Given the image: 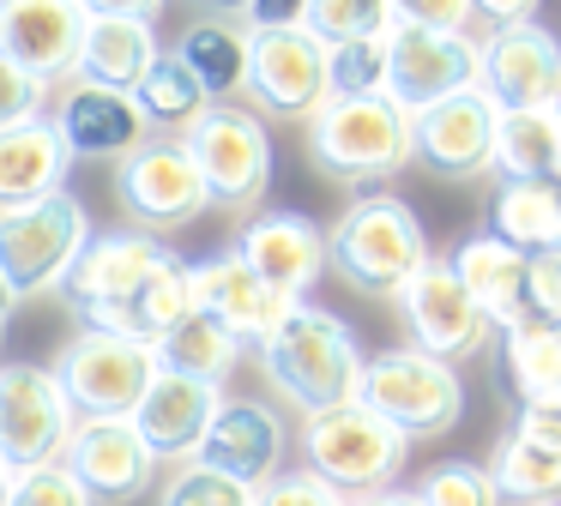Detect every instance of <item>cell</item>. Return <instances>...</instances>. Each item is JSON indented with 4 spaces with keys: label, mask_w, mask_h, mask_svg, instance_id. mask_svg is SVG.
Masks as SVG:
<instances>
[{
    "label": "cell",
    "mask_w": 561,
    "mask_h": 506,
    "mask_svg": "<svg viewBox=\"0 0 561 506\" xmlns=\"http://www.w3.org/2000/svg\"><path fill=\"white\" fill-rule=\"evenodd\" d=\"M260 368L302 416H320V410H339L356 398L363 349H356V332L332 308L296 301L290 320L260 344Z\"/></svg>",
    "instance_id": "1"
},
{
    "label": "cell",
    "mask_w": 561,
    "mask_h": 506,
    "mask_svg": "<svg viewBox=\"0 0 561 506\" xmlns=\"http://www.w3.org/2000/svg\"><path fill=\"white\" fill-rule=\"evenodd\" d=\"M435 260L428 253V235L416 223V211L392 193H375V199H356L339 223L327 229V265L363 296H399L423 265Z\"/></svg>",
    "instance_id": "2"
},
{
    "label": "cell",
    "mask_w": 561,
    "mask_h": 506,
    "mask_svg": "<svg viewBox=\"0 0 561 506\" xmlns=\"http://www.w3.org/2000/svg\"><path fill=\"white\" fill-rule=\"evenodd\" d=\"M308 157L332 181H387L411 163V115L392 96H327L308 120Z\"/></svg>",
    "instance_id": "3"
},
{
    "label": "cell",
    "mask_w": 561,
    "mask_h": 506,
    "mask_svg": "<svg viewBox=\"0 0 561 506\" xmlns=\"http://www.w3.org/2000/svg\"><path fill=\"white\" fill-rule=\"evenodd\" d=\"M356 404H368L380 422H392L404 440H428V434H447L465 416V386L453 373V361L411 344V349H380V356L363 361Z\"/></svg>",
    "instance_id": "4"
},
{
    "label": "cell",
    "mask_w": 561,
    "mask_h": 506,
    "mask_svg": "<svg viewBox=\"0 0 561 506\" xmlns=\"http://www.w3.org/2000/svg\"><path fill=\"white\" fill-rule=\"evenodd\" d=\"M248 96L284 120H314L327 103V48L296 24V7H248Z\"/></svg>",
    "instance_id": "5"
},
{
    "label": "cell",
    "mask_w": 561,
    "mask_h": 506,
    "mask_svg": "<svg viewBox=\"0 0 561 506\" xmlns=\"http://www.w3.org/2000/svg\"><path fill=\"white\" fill-rule=\"evenodd\" d=\"M91 229V211L73 193H49L37 205H19V211H0V284L19 296H43V289H61L73 277Z\"/></svg>",
    "instance_id": "6"
},
{
    "label": "cell",
    "mask_w": 561,
    "mask_h": 506,
    "mask_svg": "<svg viewBox=\"0 0 561 506\" xmlns=\"http://www.w3.org/2000/svg\"><path fill=\"white\" fill-rule=\"evenodd\" d=\"M404 440L392 422H380L368 404H339V410H320V416H302V458L320 482H332L339 494L363 488V494H380L392 488V476L404 470Z\"/></svg>",
    "instance_id": "7"
},
{
    "label": "cell",
    "mask_w": 561,
    "mask_h": 506,
    "mask_svg": "<svg viewBox=\"0 0 561 506\" xmlns=\"http://www.w3.org/2000/svg\"><path fill=\"white\" fill-rule=\"evenodd\" d=\"M55 373H61V392L79 410V422H127L158 380V349L115 332H79L61 349Z\"/></svg>",
    "instance_id": "8"
},
{
    "label": "cell",
    "mask_w": 561,
    "mask_h": 506,
    "mask_svg": "<svg viewBox=\"0 0 561 506\" xmlns=\"http://www.w3.org/2000/svg\"><path fill=\"white\" fill-rule=\"evenodd\" d=\"M79 410L67 404L61 373L43 361H7L0 368V458L13 470L61 464Z\"/></svg>",
    "instance_id": "9"
},
{
    "label": "cell",
    "mask_w": 561,
    "mask_h": 506,
    "mask_svg": "<svg viewBox=\"0 0 561 506\" xmlns=\"http://www.w3.org/2000/svg\"><path fill=\"white\" fill-rule=\"evenodd\" d=\"M211 205H248L272 187V139L266 120L242 103H211L194 127L182 133Z\"/></svg>",
    "instance_id": "10"
},
{
    "label": "cell",
    "mask_w": 561,
    "mask_h": 506,
    "mask_svg": "<svg viewBox=\"0 0 561 506\" xmlns=\"http://www.w3.org/2000/svg\"><path fill=\"white\" fill-rule=\"evenodd\" d=\"M163 241L146 235V229H103V235L85 241L73 277H67V308L79 313L85 332H115L122 337V313L134 301V289L151 277V265L163 260Z\"/></svg>",
    "instance_id": "11"
},
{
    "label": "cell",
    "mask_w": 561,
    "mask_h": 506,
    "mask_svg": "<svg viewBox=\"0 0 561 506\" xmlns=\"http://www.w3.org/2000/svg\"><path fill=\"white\" fill-rule=\"evenodd\" d=\"M477 91L495 103V115L561 108V43L537 19L477 36Z\"/></svg>",
    "instance_id": "12"
},
{
    "label": "cell",
    "mask_w": 561,
    "mask_h": 506,
    "mask_svg": "<svg viewBox=\"0 0 561 506\" xmlns=\"http://www.w3.org/2000/svg\"><path fill=\"white\" fill-rule=\"evenodd\" d=\"M459 91H477V36H440L423 24L399 19L387 36V96L404 115L447 103Z\"/></svg>",
    "instance_id": "13"
},
{
    "label": "cell",
    "mask_w": 561,
    "mask_h": 506,
    "mask_svg": "<svg viewBox=\"0 0 561 506\" xmlns=\"http://www.w3.org/2000/svg\"><path fill=\"white\" fill-rule=\"evenodd\" d=\"M115 199L127 205L134 223L151 229H182L194 223L199 211L211 205L206 181H199L194 157H187L182 139H146L139 151H127L115 163Z\"/></svg>",
    "instance_id": "14"
},
{
    "label": "cell",
    "mask_w": 561,
    "mask_h": 506,
    "mask_svg": "<svg viewBox=\"0 0 561 506\" xmlns=\"http://www.w3.org/2000/svg\"><path fill=\"white\" fill-rule=\"evenodd\" d=\"M411 157L440 181H477L495 169V103L483 91H459L411 115Z\"/></svg>",
    "instance_id": "15"
},
{
    "label": "cell",
    "mask_w": 561,
    "mask_h": 506,
    "mask_svg": "<svg viewBox=\"0 0 561 506\" xmlns=\"http://www.w3.org/2000/svg\"><path fill=\"white\" fill-rule=\"evenodd\" d=\"M158 55L163 48H158V19H151V7H85V36H79L73 84L134 96L139 79L158 67Z\"/></svg>",
    "instance_id": "16"
},
{
    "label": "cell",
    "mask_w": 561,
    "mask_h": 506,
    "mask_svg": "<svg viewBox=\"0 0 561 506\" xmlns=\"http://www.w3.org/2000/svg\"><path fill=\"white\" fill-rule=\"evenodd\" d=\"M284 446H290V428H284V416L272 404H260V398H224L194 464H206V470H218V476L260 494L278 476Z\"/></svg>",
    "instance_id": "17"
},
{
    "label": "cell",
    "mask_w": 561,
    "mask_h": 506,
    "mask_svg": "<svg viewBox=\"0 0 561 506\" xmlns=\"http://www.w3.org/2000/svg\"><path fill=\"white\" fill-rule=\"evenodd\" d=\"M399 313H404V325H411L416 349H428V356H440V361L477 356V349L489 344V332H495V325L477 313V301L465 296V284L453 277L447 260H428L423 272L399 289Z\"/></svg>",
    "instance_id": "18"
},
{
    "label": "cell",
    "mask_w": 561,
    "mask_h": 506,
    "mask_svg": "<svg viewBox=\"0 0 561 506\" xmlns=\"http://www.w3.org/2000/svg\"><path fill=\"white\" fill-rule=\"evenodd\" d=\"M194 301H199V313H211V320L236 337V344H254V349L296 313V301L278 296L260 272H248V260L236 248L194 265Z\"/></svg>",
    "instance_id": "19"
},
{
    "label": "cell",
    "mask_w": 561,
    "mask_h": 506,
    "mask_svg": "<svg viewBox=\"0 0 561 506\" xmlns=\"http://www.w3.org/2000/svg\"><path fill=\"white\" fill-rule=\"evenodd\" d=\"M236 253H242L248 272H260L278 296L302 301L308 289L320 284V272H327V229L302 211L272 205V211L248 217V229L236 235Z\"/></svg>",
    "instance_id": "20"
},
{
    "label": "cell",
    "mask_w": 561,
    "mask_h": 506,
    "mask_svg": "<svg viewBox=\"0 0 561 506\" xmlns=\"http://www.w3.org/2000/svg\"><path fill=\"white\" fill-rule=\"evenodd\" d=\"M224 392L218 386H199V380H182V373H163L151 380V392L139 398V410L127 422H134V434L146 440L151 464H194L199 458V440H206L211 416H218Z\"/></svg>",
    "instance_id": "21"
},
{
    "label": "cell",
    "mask_w": 561,
    "mask_h": 506,
    "mask_svg": "<svg viewBox=\"0 0 561 506\" xmlns=\"http://www.w3.org/2000/svg\"><path fill=\"white\" fill-rule=\"evenodd\" d=\"M79 36H85V7L61 0H25V7H0V55L37 84H61L79 67Z\"/></svg>",
    "instance_id": "22"
},
{
    "label": "cell",
    "mask_w": 561,
    "mask_h": 506,
    "mask_svg": "<svg viewBox=\"0 0 561 506\" xmlns=\"http://www.w3.org/2000/svg\"><path fill=\"white\" fill-rule=\"evenodd\" d=\"M61 464L79 476V488L103 506H122L134 494L151 488V452L134 434V422H79L73 440H67Z\"/></svg>",
    "instance_id": "23"
},
{
    "label": "cell",
    "mask_w": 561,
    "mask_h": 506,
    "mask_svg": "<svg viewBox=\"0 0 561 506\" xmlns=\"http://www.w3.org/2000/svg\"><path fill=\"white\" fill-rule=\"evenodd\" d=\"M67 169H73V145L61 139L55 115L0 133V211H19V205L49 199V193H67Z\"/></svg>",
    "instance_id": "24"
},
{
    "label": "cell",
    "mask_w": 561,
    "mask_h": 506,
    "mask_svg": "<svg viewBox=\"0 0 561 506\" xmlns=\"http://www.w3.org/2000/svg\"><path fill=\"white\" fill-rule=\"evenodd\" d=\"M55 127L73 145V157H115L146 145V120H139L134 96L122 91H91V84H67L55 96Z\"/></svg>",
    "instance_id": "25"
},
{
    "label": "cell",
    "mask_w": 561,
    "mask_h": 506,
    "mask_svg": "<svg viewBox=\"0 0 561 506\" xmlns=\"http://www.w3.org/2000/svg\"><path fill=\"white\" fill-rule=\"evenodd\" d=\"M453 277L465 284V296L477 301V313H483L489 325H519V320H531V308H525V253H513L507 241H495L483 229V235H471L459 253H453Z\"/></svg>",
    "instance_id": "26"
},
{
    "label": "cell",
    "mask_w": 561,
    "mask_h": 506,
    "mask_svg": "<svg viewBox=\"0 0 561 506\" xmlns=\"http://www.w3.org/2000/svg\"><path fill=\"white\" fill-rule=\"evenodd\" d=\"M187 79L206 91V103H230L248 91V24L236 19H194L170 48Z\"/></svg>",
    "instance_id": "27"
},
{
    "label": "cell",
    "mask_w": 561,
    "mask_h": 506,
    "mask_svg": "<svg viewBox=\"0 0 561 506\" xmlns=\"http://www.w3.org/2000/svg\"><path fill=\"white\" fill-rule=\"evenodd\" d=\"M489 235L525 260L561 248V181H501L489 205Z\"/></svg>",
    "instance_id": "28"
},
{
    "label": "cell",
    "mask_w": 561,
    "mask_h": 506,
    "mask_svg": "<svg viewBox=\"0 0 561 506\" xmlns=\"http://www.w3.org/2000/svg\"><path fill=\"white\" fill-rule=\"evenodd\" d=\"M501 380L525 404H556L561 398V325L549 320H519L501 332Z\"/></svg>",
    "instance_id": "29"
},
{
    "label": "cell",
    "mask_w": 561,
    "mask_h": 506,
    "mask_svg": "<svg viewBox=\"0 0 561 506\" xmlns=\"http://www.w3.org/2000/svg\"><path fill=\"white\" fill-rule=\"evenodd\" d=\"M187 313H199V301H194V265H187L182 253H163V260L151 265V277L134 289V301H127L122 337H134V344H158V337H170Z\"/></svg>",
    "instance_id": "30"
},
{
    "label": "cell",
    "mask_w": 561,
    "mask_h": 506,
    "mask_svg": "<svg viewBox=\"0 0 561 506\" xmlns=\"http://www.w3.org/2000/svg\"><path fill=\"white\" fill-rule=\"evenodd\" d=\"M561 108H519L495 115V169L501 181H556Z\"/></svg>",
    "instance_id": "31"
},
{
    "label": "cell",
    "mask_w": 561,
    "mask_h": 506,
    "mask_svg": "<svg viewBox=\"0 0 561 506\" xmlns=\"http://www.w3.org/2000/svg\"><path fill=\"white\" fill-rule=\"evenodd\" d=\"M158 368L163 373H182V380H199V386H224L230 368L242 361V344L224 332L211 313H187L170 337H158Z\"/></svg>",
    "instance_id": "32"
},
{
    "label": "cell",
    "mask_w": 561,
    "mask_h": 506,
    "mask_svg": "<svg viewBox=\"0 0 561 506\" xmlns=\"http://www.w3.org/2000/svg\"><path fill=\"white\" fill-rule=\"evenodd\" d=\"M489 482H495V494L513 506H556L561 501V452L507 434V440L495 446V458H489Z\"/></svg>",
    "instance_id": "33"
},
{
    "label": "cell",
    "mask_w": 561,
    "mask_h": 506,
    "mask_svg": "<svg viewBox=\"0 0 561 506\" xmlns=\"http://www.w3.org/2000/svg\"><path fill=\"white\" fill-rule=\"evenodd\" d=\"M134 108H139V120H146V133H151V127L187 133L211 103H206V91L187 79L182 60H175V55H158V67H151L146 79H139V91H134Z\"/></svg>",
    "instance_id": "34"
},
{
    "label": "cell",
    "mask_w": 561,
    "mask_h": 506,
    "mask_svg": "<svg viewBox=\"0 0 561 506\" xmlns=\"http://www.w3.org/2000/svg\"><path fill=\"white\" fill-rule=\"evenodd\" d=\"M296 24H302L320 48L387 43L392 24H399V7H375V0H314V7H296Z\"/></svg>",
    "instance_id": "35"
},
{
    "label": "cell",
    "mask_w": 561,
    "mask_h": 506,
    "mask_svg": "<svg viewBox=\"0 0 561 506\" xmlns=\"http://www.w3.org/2000/svg\"><path fill=\"white\" fill-rule=\"evenodd\" d=\"M416 501L423 506H501V494H495V482H489V464L447 458V464H435L416 482Z\"/></svg>",
    "instance_id": "36"
},
{
    "label": "cell",
    "mask_w": 561,
    "mask_h": 506,
    "mask_svg": "<svg viewBox=\"0 0 561 506\" xmlns=\"http://www.w3.org/2000/svg\"><path fill=\"white\" fill-rule=\"evenodd\" d=\"M327 96H387V43L327 48Z\"/></svg>",
    "instance_id": "37"
},
{
    "label": "cell",
    "mask_w": 561,
    "mask_h": 506,
    "mask_svg": "<svg viewBox=\"0 0 561 506\" xmlns=\"http://www.w3.org/2000/svg\"><path fill=\"white\" fill-rule=\"evenodd\" d=\"M158 506H254V488H242V482L218 476L206 464H182V470H170Z\"/></svg>",
    "instance_id": "38"
},
{
    "label": "cell",
    "mask_w": 561,
    "mask_h": 506,
    "mask_svg": "<svg viewBox=\"0 0 561 506\" xmlns=\"http://www.w3.org/2000/svg\"><path fill=\"white\" fill-rule=\"evenodd\" d=\"M7 506H98V501L79 488V476L67 464H37V470H19L13 476Z\"/></svg>",
    "instance_id": "39"
},
{
    "label": "cell",
    "mask_w": 561,
    "mask_h": 506,
    "mask_svg": "<svg viewBox=\"0 0 561 506\" xmlns=\"http://www.w3.org/2000/svg\"><path fill=\"white\" fill-rule=\"evenodd\" d=\"M43 115H49V84H37L31 72H19L13 60L0 55V133L43 120Z\"/></svg>",
    "instance_id": "40"
},
{
    "label": "cell",
    "mask_w": 561,
    "mask_h": 506,
    "mask_svg": "<svg viewBox=\"0 0 561 506\" xmlns=\"http://www.w3.org/2000/svg\"><path fill=\"white\" fill-rule=\"evenodd\" d=\"M254 506H351V494H339L332 482H320L314 470H278L266 488L254 494Z\"/></svg>",
    "instance_id": "41"
},
{
    "label": "cell",
    "mask_w": 561,
    "mask_h": 506,
    "mask_svg": "<svg viewBox=\"0 0 561 506\" xmlns=\"http://www.w3.org/2000/svg\"><path fill=\"white\" fill-rule=\"evenodd\" d=\"M525 308H531L537 320L561 325V248L537 253V260L525 265Z\"/></svg>",
    "instance_id": "42"
},
{
    "label": "cell",
    "mask_w": 561,
    "mask_h": 506,
    "mask_svg": "<svg viewBox=\"0 0 561 506\" xmlns=\"http://www.w3.org/2000/svg\"><path fill=\"white\" fill-rule=\"evenodd\" d=\"M471 12L477 7H459V0H416V7H399V19L423 24V31H440V36H465L471 31Z\"/></svg>",
    "instance_id": "43"
},
{
    "label": "cell",
    "mask_w": 561,
    "mask_h": 506,
    "mask_svg": "<svg viewBox=\"0 0 561 506\" xmlns=\"http://www.w3.org/2000/svg\"><path fill=\"white\" fill-rule=\"evenodd\" d=\"M513 434H519V440L549 446V452H561V398H556V404H525L519 422H513Z\"/></svg>",
    "instance_id": "44"
},
{
    "label": "cell",
    "mask_w": 561,
    "mask_h": 506,
    "mask_svg": "<svg viewBox=\"0 0 561 506\" xmlns=\"http://www.w3.org/2000/svg\"><path fill=\"white\" fill-rule=\"evenodd\" d=\"M351 506H423L411 488H380V494H363V501H351Z\"/></svg>",
    "instance_id": "45"
},
{
    "label": "cell",
    "mask_w": 561,
    "mask_h": 506,
    "mask_svg": "<svg viewBox=\"0 0 561 506\" xmlns=\"http://www.w3.org/2000/svg\"><path fill=\"white\" fill-rule=\"evenodd\" d=\"M13 476H19V470L7 464V458H0V506H7V494H13Z\"/></svg>",
    "instance_id": "46"
},
{
    "label": "cell",
    "mask_w": 561,
    "mask_h": 506,
    "mask_svg": "<svg viewBox=\"0 0 561 506\" xmlns=\"http://www.w3.org/2000/svg\"><path fill=\"white\" fill-rule=\"evenodd\" d=\"M7 320H13V289L0 284V332H7Z\"/></svg>",
    "instance_id": "47"
},
{
    "label": "cell",
    "mask_w": 561,
    "mask_h": 506,
    "mask_svg": "<svg viewBox=\"0 0 561 506\" xmlns=\"http://www.w3.org/2000/svg\"><path fill=\"white\" fill-rule=\"evenodd\" d=\"M556 181H561V157H556Z\"/></svg>",
    "instance_id": "48"
},
{
    "label": "cell",
    "mask_w": 561,
    "mask_h": 506,
    "mask_svg": "<svg viewBox=\"0 0 561 506\" xmlns=\"http://www.w3.org/2000/svg\"><path fill=\"white\" fill-rule=\"evenodd\" d=\"M556 506H561V501H556Z\"/></svg>",
    "instance_id": "49"
}]
</instances>
